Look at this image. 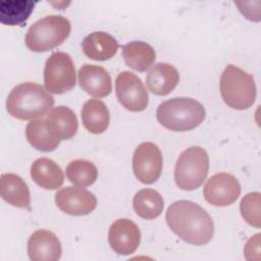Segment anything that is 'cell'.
Listing matches in <instances>:
<instances>
[{"label":"cell","instance_id":"5","mask_svg":"<svg viewBox=\"0 0 261 261\" xmlns=\"http://www.w3.org/2000/svg\"><path fill=\"white\" fill-rule=\"evenodd\" d=\"M71 25L62 15H48L35 21L25 35V45L33 52H46L60 46L69 36Z\"/></svg>","mask_w":261,"mask_h":261},{"label":"cell","instance_id":"27","mask_svg":"<svg viewBox=\"0 0 261 261\" xmlns=\"http://www.w3.org/2000/svg\"><path fill=\"white\" fill-rule=\"evenodd\" d=\"M253 253L259 255L260 253V233H256L253 236L246 244L244 248V254L246 259L252 260Z\"/></svg>","mask_w":261,"mask_h":261},{"label":"cell","instance_id":"26","mask_svg":"<svg viewBox=\"0 0 261 261\" xmlns=\"http://www.w3.org/2000/svg\"><path fill=\"white\" fill-rule=\"evenodd\" d=\"M261 195L258 192L247 194L241 201L240 210L243 218L250 225L259 228L261 226L260 217Z\"/></svg>","mask_w":261,"mask_h":261},{"label":"cell","instance_id":"20","mask_svg":"<svg viewBox=\"0 0 261 261\" xmlns=\"http://www.w3.org/2000/svg\"><path fill=\"white\" fill-rule=\"evenodd\" d=\"M81 115L85 128L91 134H102L109 125V110L106 104L99 99L88 100L83 106Z\"/></svg>","mask_w":261,"mask_h":261},{"label":"cell","instance_id":"23","mask_svg":"<svg viewBox=\"0 0 261 261\" xmlns=\"http://www.w3.org/2000/svg\"><path fill=\"white\" fill-rule=\"evenodd\" d=\"M135 212L144 219H155L163 211L162 196L153 189H143L136 193L133 199Z\"/></svg>","mask_w":261,"mask_h":261},{"label":"cell","instance_id":"2","mask_svg":"<svg viewBox=\"0 0 261 261\" xmlns=\"http://www.w3.org/2000/svg\"><path fill=\"white\" fill-rule=\"evenodd\" d=\"M54 106V98L42 85L25 82L15 86L6 99L8 113L21 120H34L47 115Z\"/></svg>","mask_w":261,"mask_h":261},{"label":"cell","instance_id":"7","mask_svg":"<svg viewBox=\"0 0 261 261\" xmlns=\"http://www.w3.org/2000/svg\"><path fill=\"white\" fill-rule=\"evenodd\" d=\"M76 82L73 61L65 52H54L46 60L44 84L49 93L63 94L70 91Z\"/></svg>","mask_w":261,"mask_h":261},{"label":"cell","instance_id":"9","mask_svg":"<svg viewBox=\"0 0 261 261\" xmlns=\"http://www.w3.org/2000/svg\"><path fill=\"white\" fill-rule=\"evenodd\" d=\"M162 154L157 145L152 142L140 144L133 156V170L136 177L145 185L155 182L162 171Z\"/></svg>","mask_w":261,"mask_h":261},{"label":"cell","instance_id":"12","mask_svg":"<svg viewBox=\"0 0 261 261\" xmlns=\"http://www.w3.org/2000/svg\"><path fill=\"white\" fill-rule=\"evenodd\" d=\"M108 242L115 253L124 256L130 255L140 245V228L130 219L119 218L109 228Z\"/></svg>","mask_w":261,"mask_h":261},{"label":"cell","instance_id":"17","mask_svg":"<svg viewBox=\"0 0 261 261\" xmlns=\"http://www.w3.org/2000/svg\"><path fill=\"white\" fill-rule=\"evenodd\" d=\"M45 119L50 132L60 142L71 139L77 132V118L74 112L66 106L52 108Z\"/></svg>","mask_w":261,"mask_h":261},{"label":"cell","instance_id":"24","mask_svg":"<svg viewBox=\"0 0 261 261\" xmlns=\"http://www.w3.org/2000/svg\"><path fill=\"white\" fill-rule=\"evenodd\" d=\"M33 1H2L0 3V21L6 25H23L34 10Z\"/></svg>","mask_w":261,"mask_h":261},{"label":"cell","instance_id":"14","mask_svg":"<svg viewBox=\"0 0 261 261\" xmlns=\"http://www.w3.org/2000/svg\"><path fill=\"white\" fill-rule=\"evenodd\" d=\"M77 74L81 88L89 95L95 98H103L111 93V77L104 67L86 63L79 69Z\"/></svg>","mask_w":261,"mask_h":261},{"label":"cell","instance_id":"3","mask_svg":"<svg viewBox=\"0 0 261 261\" xmlns=\"http://www.w3.org/2000/svg\"><path fill=\"white\" fill-rule=\"evenodd\" d=\"M205 116L204 106L199 101L187 97H175L163 101L156 111L158 122L173 132L191 130L200 125Z\"/></svg>","mask_w":261,"mask_h":261},{"label":"cell","instance_id":"15","mask_svg":"<svg viewBox=\"0 0 261 261\" xmlns=\"http://www.w3.org/2000/svg\"><path fill=\"white\" fill-rule=\"evenodd\" d=\"M179 82L177 69L164 62L154 64L146 74L148 90L157 96H165L173 91Z\"/></svg>","mask_w":261,"mask_h":261},{"label":"cell","instance_id":"11","mask_svg":"<svg viewBox=\"0 0 261 261\" xmlns=\"http://www.w3.org/2000/svg\"><path fill=\"white\" fill-rule=\"evenodd\" d=\"M56 206L64 213L74 216L90 214L97 206L93 193L81 187H65L55 194Z\"/></svg>","mask_w":261,"mask_h":261},{"label":"cell","instance_id":"19","mask_svg":"<svg viewBox=\"0 0 261 261\" xmlns=\"http://www.w3.org/2000/svg\"><path fill=\"white\" fill-rule=\"evenodd\" d=\"M31 176L38 186L46 190H57L64 181V174L60 166L46 157L38 158L33 162Z\"/></svg>","mask_w":261,"mask_h":261},{"label":"cell","instance_id":"1","mask_svg":"<svg viewBox=\"0 0 261 261\" xmlns=\"http://www.w3.org/2000/svg\"><path fill=\"white\" fill-rule=\"evenodd\" d=\"M165 218L169 228L188 244L205 245L214 234L211 216L192 201L180 200L172 203L166 210Z\"/></svg>","mask_w":261,"mask_h":261},{"label":"cell","instance_id":"6","mask_svg":"<svg viewBox=\"0 0 261 261\" xmlns=\"http://www.w3.org/2000/svg\"><path fill=\"white\" fill-rule=\"evenodd\" d=\"M209 170V156L206 150L193 146L180 153L174 167V180L184 191L198 189L206 179Z\"/></svg>","mask_w":261,"mask_h":261},{"label":"cell","instance_id":"13","mask_svg":"<svg viewBox=\"0 0 261 261\" xmlns=\"http://www.w3.org/2000/svg\"><path fill=\"white\" fill-rule=\"evenodd\" d=\"M62 253L55 233L47 229L34 231L28 241V254L32 261H57Z\"/></svg>","mask_w":261,"mask_h":261},{"label":"cell","instance_id":"8","mask_svg":"<svg viewBox=\"0 0 261 261\" xmlns=\"http://www.w3.org/2000/svg\"><path fill=\"white\" fill-rule=\"evenodd\" d=\"M115 93L119 103L128 111L140 112L148 106V91L142 80L130 71L118 73L115 80Z\"/></svg>","mask_w":261,"mask_h":261},{"label":"cell","instance_id":"22","mask_svg":"<svg viewBox=\"0 0 261 261\" xmlns=\"http://www.w3.org/2000/svg\"><path fill=\"white\" fill-rule=\"evenodd\" d=\"M25 137L34 148L42 152L53 151L60 144L50 132L45 118L31 120L25 127Z\"/></svg>","mask_w":261,"mask_h":261},{"label":"cell","instance_id":"10","mask_svg":"<svg viewBox=\"0 0 261 261\" xmlns=\"http://www.w3.org/2000/svg\"><path fill=\"white\" fill-rule=\"evenodd\" d=\"M241 194V185L236 176L227 172L213 174L206 181L203 195L205 200L217 207L231 205Z\"/></svg>","mask_w":261,"mask_h":261},{"label":"cell","instance_id":"4","mask_svg":"<svg viewBox=\"0 0 261 261\" xmlns=\"http://www.w3.org/2000/svg\"><path fill=\"white\" fill-rule=\"evenodd\" d=\"M219 88L223 101L233 109H248L255 102L257 92L253 75L236 65L229 64L224 68Z\"/></svg>","mask_w":261,"mask_h":261},{"label":"cell","instance_id":"25","mask_svg":"<svg viewBox=\"0 0 261 261\" xmlns=\"http://www.w3.org/2000/svg\"><path fill=\"white\" fill-rule=\"evenodd\" d=\"M65 172L68 180L74 186L81 188L93 185L98 177V170L95 164L85 159H75L70 161Z\"/></svg>","mask_w":261,"mask_h":261},{"label":"cell","instance_id":"21","mask_svg":"<svg viewBox=\"0 0 261 261\" xmlns=\"http://www.w3.org/2000/svg\"><path fill=\"white\" fill-rule=\"evenodd\" d=\"M121 55L125 64L137 71L147 70L156 59L154 48L142 41H133L122 46Z\"/></svg>","mask_w":261,"mask_h":261},{"label":"cell","instance_id":"16","mask_svg":"<svg viewBox=\"0 0 261 261\" xmlns=\"http://www.w3.org/2000/svg\"><path fill=\"white\" fill-rule=\"evenodd\" d=\"M116 39L105 32H94L82 42L85 55L93 60L104 61L113 57L118 50Z\"/></svg>","mask_w":261,"mask_h":261},{"label":"cell","instance_id":"18","mask_svg":"<svg viewBox=\"0 0 261 261\" xmlns=\"http://www.w3.org/2000/svg\"><path fill=\"white\" fill-rule=\"evenodd\" d=\"M1 198L18 208H30L31 194L25 181L15 173H4L0 179Z\"/></svg>","mask_w":261,"mask_h":261}]
</instances>
